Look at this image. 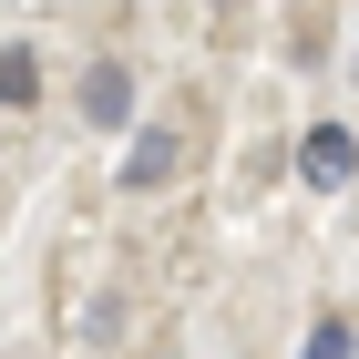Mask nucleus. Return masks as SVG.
<instances>
[{
    "mask_svg": "<svg viewBox=\"0 0 359 359\" xmlns=\"http://www.w3.org/2000/svg\"><path fill=\"white\" fill-rule=\"evenodd\" d=\"M83 113H93V123H103V134H113V123L134 113V72H123V62H103V72H93V83H83Z\"/></svg>",
    "mask_w": 359,
    "mask_h": 359,
    "instance_id": "obj_2",
    "label": "nucleus"
},
{
    "mask_svg": "<svg viewBox=\"0 0 359 359\" xmlns=\"http://www.w3.org/2000/svg\"><path fill=\"white\" fill-rule=\"evenodd\" d=\"M175 165H185V144H175V134H144L134 154H123V185H165Z\"/></svg>",
    "mask_w": 359,
    "mask_h": 359,
    "instance_id": "obj_4",
    "label": "nucleus"
},
{
    "mask_svg": "<svg viewBox=\"0 0 359 359\" xmlns=\"http://www.w3.org/2000/svg\"><path fill=\"white\" fill-rule=\"evenodd\" d=\"M0 103H11V113L41 103V52H31V41H0Z\"/></svg>",
    "mask_w": 359,
    "mask_h": 359,
    "instance_id": "obj_3",
    "label": "nucleus"
},
{
    "mask_svg": "<svg viewBox=\"0 0 359 359\" xmlns=\"http://www.w3.org/2000/svg\"><path fill=\"white\" fill-rule=\"evenodd\" d=\"M308 359H349V329H339V318H318V339H308Z\"/></svg>",
    "mask_w": 359,
    "mask_h": 359,
    "instance_id": "obj_5",
    "label": "nucleus"
},
{
    "mask_svg": "<svg viewBox=\"0 0 359 359\" xmlns=\"http://www.w3.org/2000/svg\"><path fill=\"white\" fill-rule=\"evenodd\" d=\"M298 175H308V185H349V175H359V144H349V123H318V134H308L298 144Z\"/></svg>",
    "mask_w": 359,
    "mask_h": 359,
    "instance_id": "obj_1",
    "label": "nucleus"
}]
</instances>
